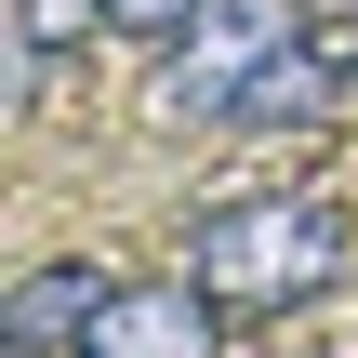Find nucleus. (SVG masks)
Listing matches in <instances>:
<instances>
[{
  "label": "nucleus",
  "mask_w": 358,
  "mask_h": 358,
  "mask_svg": "<svg viewBox=\"0 0 358 358\" xmlns=\"http://www.w3.org/2000/svg\"><path fill=\"white\" fill-rule=\"evenodd\" d=\"M358 266V226L306 186H252V199H213L186 226V279L226 306V319H279V306H319Z\"/></svg>",
  "instance_id": "obj_1"
},
{
  "label": "nucleus",
  "mask_w": 358,
  "mask_h": 358,
  "mask_svg": "<svg viewBox=\"0 0 358 358\" xmlns=\"http://www.w3.org/2000/svg\"><path fill=\"white\" fill-rule=\"evenodd\" d=\"M66 358H226V306L199 279H106L93 332Z\"/></svg>",
  "instance_id": "obj_2"
},
{
  "label": "nucleus",
  "mask_w": 358,
  "mask_h": 358,
  "mask_svg": "<svg viewBox=\"0 0 358 358\" xmlns=\"http://www.w3.org/2000/svg\"><path fill=\"white\" fill-rule=\"evenodd\" d=\"M266 13H199L186 40H173V66H159V120H239V93H252V66H266Z\"/></svg>",
  "instance_id": "obj_3"
},
{
  "label": "nucleus",
  "mask_w": 358,
  "mask_h": 358,
  "mask_svg": "<svg viewBox=\"0 0 358 358\" xmlns=\"http://www.w3.org/2000/svg\"><path fill=\"white\" fill-rule=\"evenodd\" d=\"M345 40H319V27H306V40H292V27H279V40H266V66H252V93H239V133H319V120H345Z\"/></svg>",
  "instance_id": "obj_4"
},
{
  "label": "nucleus",
  "mask_w": 358,
  "mask_h": 358,
  "mask_svg": "<svg viewBox=\"0 0 358 358\" xmlns=\"http://www.w3.org/2000/svg\"><path fill=\"white\" fill-rule=\"evenodd\" d=\"M106 306V266H27L13 279V319H0V358H66Z\"/></svg>",
  "instance_id": "obj_5"
},
{
  "label": "nucleus",
  "mask_w": 358,
  "mask_h": 358,
  "mask_svg": "<svg viewBox=\"0 0 358 358\" xmlns=\"http://www.w3.org/2000/svg\"><path fill=\"white\" fill-rule=\"evenodd\" d=\"M106 13H120V0H13V53H27V66H13V93H40V66H53L66 40H93Z\"/></svg>",
  "instance_id": "obj_6"
},
{
  "label": "nucleus",
  "mask_w": 358,
  "mask_h": 358,
  "mask_svg": "<svg viewBox=\"0 0 358 358\" xmlns=\"http://www.w3.org/2000/svg\"><path fill=\"white\" fill-rule=\"evenodd\" d=\"M199 13H213V0H120L106 27H120V40H159V53H173V40H186Z\"/></svg>",
  "instance_id": "obj_7"
}]
</instances>
